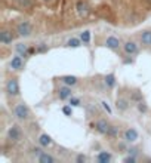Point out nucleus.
I'll use <instances>...</instances> for the list:
<instances>
[{"mask_svg": "<svg viewBox=\"0 0 151 163\" xmlns=\"http://www.w3.org/2000/svg\"><path fill=\"white\" fill-rule=\"evenodd\" d=\"M71 96H73V92H71V88L68 85H65V86H62V88H59L58 89V98L59 99H70Z\"/></svg>", "mask_w": 151, "mask_h": 163, "instance_id": "10", "label": "nucleus"}, {"mask_svg": "<svg viewBox=\"0 0 151 163\" xmlns=\"http://www.w3.org/2000/svg\"><path fill=\"white\" fill-rule=\"evenodd\" d=\"M15 49H16V52H18L21 57H27L28 52H30V47H28L27 43H18V45L15 46Z\"/></svg>", "mask_w": 151, "mask_h": 163, "instance_id": "18", "label": "nucleus"}, {"mask_svg": "<svg viewBox=\"0 0 151 163\" xmlns=\"http://www.w3.org/2000/svg\"><path fill=\"white\" fill-rule=\"evenodd\" d=\"M81 45V39H70L68 42H67V46L68 47H79Z\"/></svg>", "mask_w": 151, "mask_h": 163, "instance_id": "21", "label": "nucleus"}, {"mask_svg": "<svg viewBox=\"0 0 151 163\" xmlns=\"http://www.w3.org/2000/svg\"><path fill=\"white\" fill-rule=\"evenodd\" d=\"M13 116L16 117L18 120H28L30 116H31V111L27 107V104L18 102V104L15 105V108H13Z\"/></svg>", "mask_w": 151, "mask_h": 163, "instance_id": "1", "label": "nucleus"}, {"mask_svg": "<svg viewBox=\"0 0 151 163\" xmlns=\"http://www.w3.org/2000/svg\"><path fill=\"white\" fill-rule=\"evenodd\" d=\"M138 110H139L141 113H145V111H147V104L139 101V102H138Z\"/></svg>", "mask_w": 151, "mask_h": 163, "instance_id": "28", "label": "nucleus"}, {"mask_svg": "<svg viewBox=\"0 0 151 163\" xmlns=\"http://www.w3.org/2000/svg\"><path fill=\"white\" fill-rule=\"evenodd\" d=\"M116 108L118 111H126L129 108V101L126 98H117L116 101Z\"/></svg>", "mask_w": 151, "mask_h": 163, "instance_id": "14", "label": "nucleus"}, {"mask_svg": "<svg viewBox=\"0 0 151 163\" xmlns=\"http://www.w3.org/2000/svg\"><path fill=\"white\" fill-rule=\"evenodd\" d=\"M47 50V46L46 45H40V46L36 49V52H46Z\"/></svg>", "mask_w": 151, "mask_h": 163, "instance_id": "30", "label": "nucleus"}, {"mask_svg": "<svg viewBox=\"0 0 151 163\" xmlns=\"http://www.w3.org/2000/svg\"><path fill=\"white\" fill-rule=\"evenodd\" d=\"M105 46L108 47V49H113V50H116L120 47V40L114 37V36H110V37H107V40H105Z\"/></svg>", "mask_w": 151, "mask_h": 163, "instance_id": "11", "label": "nucleus"}, {"mask_svg": "<svg viewBox=\"0 0 151 163\" xmlns=\"http://www.w3.org/2000/svg\"><path fill=\"white\" fill-rule=\"evenodd\" d=\"M21 137H22V132H21V128L18 126V125H12L9 130H8V138L13 142H16V141L21 140Z\"/></svg>", "mask_w": 151, "mask_h": 163, "instance_id": "4", "label": "nucleus"}, {"mask_svg": "<svg viewBox=\"0 0 151 163\" xmlns=\"http://www.w3.org/2000/svg\"><path fill=\"white\" fill-rule=\"evenodd\" d=\"M37 159H39V162L40 163H53L55 162V157H53L52 154L46 153V151H43L39 157H37Z\"/></svg>", "mask_w": 151, "mask_h": 163, "instance_id": "19", "label": "nucleus"}, {"mask_svg": "<svg viewBox=\"0 0 151 163\" xmlns=\"http://www.w3.org/2000/svg\"><path fill=\"white\" fill-rule=\"evenodd\" d=\"M80 39H81V42H83V43H86V45H88V43L91 42V31H89V30H84V31L80 34Z\"/></svg>", "mask_w": 151, "mask_h": 163, "instance_id": "22", "label": "nucleus"}, {"mask_svg": "<svg viewBox=\"0 0 151 163\" xmlns=\"http://www.w3.org/2000/svg\"><path fill=\"white\" fill-rule=\"evenodd\" d=\"M111 154L108 151H99L98 154H96V162H99V163H108V162H111Z\"/></svg>", "mask_w": 151, "mask_h": 163, "instance_id": "13", "label": "nucleus"}, {"mask_svg": "<svg viewBox=\"0 0 151 163\" xmlns=\"http://www.w3.org/2000/svg\"><path fill=\"white\" fill-rule=\"evenodd\" d=\"M76 162H77V163H83V162H86V156H83V154H79V156L76 157Z\"/></svg>", "mask_w": 151, "mask_h": 163, "instance_id": "29", "label": "nucleus"}, {"mask_svg": "<svg viewBox=\"0 0 151 163\" xmlns=\"http://www.w3.org/2000/svg\"><path fill=\"white\" fill-rule=\"evenodd\" d=\"M104 83L107 88H114L116 86V76L113 74V73H110V74H105L104 76Z\"/></svg>", "mask_w": 151, "mask_h": 163, "instance_id": "15", "label": "nucleus"}, {"mask_svg": "<svg viewBox=\"0 0 151 163\" xmlns=\"http://www.w3.org/2000/svg\"><path fill=\"white\" fill-rule=\"evenodd\" d=\"M139 37H141L142 45H145V46H151V30H145V31H142Z\"/></svg>", "mask_w": 151, "mask_h": 163, "instance_id": "17", "label": "nucleus"}, {"mask_svg": "<svg viewBox=\"0 0 151 163\" xmlns=\"http://www.w3.org/2000/svg\"><path fill=\"white\" fill-rule=\"evenodd\" d=\"M0 42L3 43V45H9L13 42V36H12L11 31H8V30H3L2 33H0Z\"/></svg>", "mask_w": 151, "mask_h": 163, "instance_id": "12", "label": "nucleus"}, {"mask_svg": "<svg viewBox=\"0 0 151 163\" xmlns=\"http://www.w3.org/2000/svg\"><path fill=\"white\" fill-rule=\"evenodd\" d=\"M9 67H11V70H13V71L22 70L24 61H22V58H21V55H19V54H18V55H15V57L11 59V62H9Z\"/></svg>", "mask_w": 151, "mask_h": 163, "instance_id": "8", "label": "nucleus"}, {"mask_svg": "<svg viewBox=\"0 0 151 163\" xmlns=\"http://www.w3.org/2000/svg\"><path fill=\"white\" fill-rule=\"evenodd\" d=\"M123 50H125V54L126 55H136L138 52H139V47L138 45L135 43V42H132V40H128V42H125L123 43Z\"/></svg>", "mask_w": 151, "mask_h": 163, "instance_id": "5", "label": "nucleus"}, {"mask_svg": "<svg viewBox=\"0 0 151 163\" xmlns=\"http://www.w3.org/2000/svg\"><path fill=\"white\" fill-rule=\"evenodd\" d=\"M5 89L9 96H18L19 95V82L16 77H11L8 79L6 85H5Z\"/></svg>", "mask_w": 151, "mask_h": 163, "instance_id": "2", "label": "nucleus"}, {"mask_svg": "<svg viewBox=\"0 0 151 163\" xmlns=\"http://www.w3.org/2000/svg\"><path fill=\"white\" fill-rule=\"evenodd\" d=\"M61 82H62L64 85H68V86H74V85H77L79 79H77L76 76H62V77H61Z\"/></svg>", "mask_w": 151, "mask_h": 163, "instance_id": "20", "label": "nucleus"}, {"mask_svg": "<svg viewBox=\"0 0 151 163\" xmlns=\"http://www.w3.org/2000/svg\"><path fill=\"white\" fill-rule=\"evenodd\" d=\"M135 160H136V159H135V157H130V156L125 159V162H130V163H133V162H135Z\"/></svg>", "mask_w": 151, "mask_h": 163, "instance_id": "31", "label": "nucleus"}, {"mask_svg": "<svg viewBox=\"0 0 151 163\" xmlns=\"http://www.w3.org/2000/svg\"><path fill=\"white\" fill-rule=\"evenodd\" d=\"M108 137H117L118 135V126H110V130H108V134H107Z\"/></svg>", "mask_w": 151, "mask_h": 163, "instance_id": "24", "label": "nucleus"}, {"mask_svg": "<svg viewBox=\"0 0 151 163\" xmlns=\"http://www.w3.org/2000/svg\"><path fill=\"white\" fill-rule=\"evenodd\" d=\"M123 140L126 141V142H135V141L138 140V130L133 128H128L125 132H123Z\"/></svg>", "mask_w": 151, "mask_h": 163, "instance_id": "7", "label": "nucleus"}, {"mask_svg": "<svg viewBox=\"0 0 151 163\" xmlns=\"http://www.w3.org/2000/svg\"><path fill=\"white\" fill-rule=\"evenodd\" d=\"M70 105L71 107H79V105H80V99H79V98H73V96H71L70 98Z\"/></svg>", "mask_w": 151, "mask_h": 163, "instance_id": "26", "label": "nucleus"}, {"mask_svg": "<svg viewBox=\"0 0 151 163\" xmlns=\"http://www.w3.org/2000/svg\"><path fill=\"white\" fill-rule=\"evenodd\" d=\"M101 105H102V108H104L108 114H113V110H111V107L108 105V102H107V101H101Z\"/></svg>", "mask_w": 151, "mask_h": 163, "instance_id": "25", "label": "nucleus"}, {"mask_svg": "<svg viewBox=\"0 0 151 163\" xmlns=\"http://www.w3.org/2000/svg\"><path fill=\"white\" fill-rule=\"evenodd\" d=\"M110 123L105 120V119H99L96 123H95V130L98 132V134H101V135H107L108 134V130H110Z\"/></svg>", "mask_w": 151, "mask_h": 163, "instance_id": "6", "label": "nucleus"}, {"mask_svg": "<svg viewBox=\"0 0 151 163\" xmlns=\"http://www.w3.org/2000/svg\"><path fill=\"white\" fill-rule=\"evenodd\" d=\"M16 33L19 37H28L33 33V27L28 21H21V23L16 25Z\"/></svg>", "mask_w": 151, "mask_h": 163, "instance_id": "3", "label": "nucleus"}, {"mask_svg": "<svg viewBox=\"0 0 151 163\" xmlns=\"http://www.w3.org/2000/svg\"><path fill=\"white\" fill-rule=\"evenodd\" d=\"M62 113H64L65 116H71V113H73L71 105H65V107H62Z\"/></svg>", "mask_w": 151, "mask_h": 163, "instance_id": "27", "label": "nucleus"}, {"mask_svg": "<svg viewBox=\"0 0 151 163\" xmlns=\"http://www.w3.org/2000/svg\"><path fill=\"white\" fill-rule=\"evenodd\" d=\"M39 144H40L42 147H49V145L53 144V141H52V138H50L47 134H42V135L39 137Z\"/></svg>", "mask_w": 151, "mask_h": 163, "instance_id": "16", "label": "nucleus"}, {"mask_svg": "<svg viewBox=\"0 0 151 163\" xmlns=\"http://www.w3.org/2000/svg\"><path fill=\"white\" fill-rule=\"evenodd\" d=\"M76 9H77V13L80 15V16H88L89 15V12H91V8H89V5L86 3V2H77V5H76Z\"/></svg>", "mask_w": 151, "mask_h": 163, "instance_id": "9", "label": "nucleus"}, {"mask_svg": "<svg viewBox=\"0 0 151 163\" xmlns=\"http://www.w3.org/2000/svg\"><path fill=\"white\" fill-rule=\"evenodd\" d=\"M18 2V5L24 8V9H28V8H31L33 6V0H16Z\"/></svg>", "mask_w": 151, "mask_h": 163, "instance_id": "23", "label": "nucleus"}]
</instances>
